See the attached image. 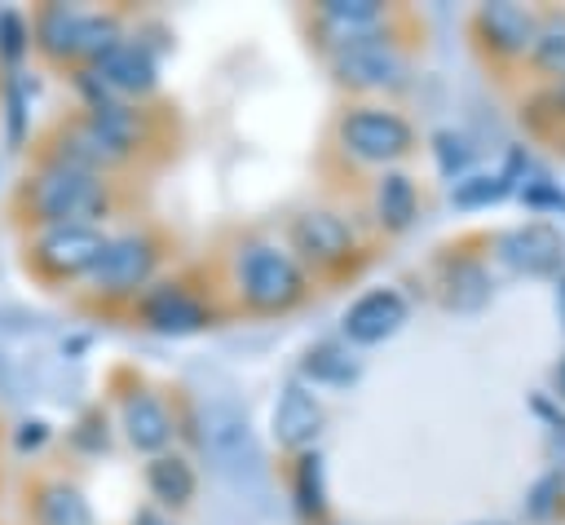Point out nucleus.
Here are the masks:
<instances>
[{
    "label": "nucleus",
    "instance_id": "nucleus-2",
    "mask_svg": "<svg viewBox=\"0 0 565 525\" xmlns=\"http://www.w3.org/2000/svg\"><path fill=\"white\" fill-rule=\"evenodd\" d=\"M238 291L252 309L278 313L305 296V274H300L296 256L282 251L278 243H247L238 251Z\"/></svg>",
    "mask_w": 565,
    "mask_h": 525
},
{
    "label": "nucleus",
    "instance_id": "nucleus-1",
    "mask_svg": "<svg viewBox=\"0 0 565 525\" xmlns=\"http://www.w3.org/2000/svg\"><path fill=\"white\" fill-rule=\"evenodd\" d=\"M26 207H31V221H40L44 229H53V225H97V216L110 212V185L93 168L49 159L35 172L31 190H26Z\"/></svg>",
    "mask_w": 565,
    "mask_h": 525
},
{
    "label": "nucleus",
    "instance_id": "nucleus-28",
    "mask_svg": "<svg viewBox=\"0 0 565 525\" xmlns=\"http://www.w3.org/2000/svg\"><path fill=\"white\" fill-rule=\"evenodd\" d=\"M22 115H26V88L22 79H13L9 84V137L13 141H22Z\"/></svg>",
    "mask_w": 565,
    "mask_h": 525
},
{
    "label": "nucleus",
    "instance_id": "nucleus-31",
    "mask_svg": "<svg viewBox=\"0 0 565 525\" xmlns=\"http://www.w3.org/2000/svg\"><path fill=\"white\" fill-rule=\"evenodd\" d=\"M132 525H172V521H168V516H159L154 507H141V512L132 516Z\"/></svg>",
    "mask_w": 565,
    "mask_h": 525
},
{
    "label": "nucleus",
    "instance_id": "nucleus-10",
    "mask_svg": "<svg viewBox=\"0 0 565 525\" xmlns=\"http://www.w3.org/2000/svg\"><path fill=\"white\" fill-rule=\"evenodd\" d=\"M291 243L313 265H335L353 251V225L327 207H309L291 221Z\"/></svg>",
    "mask_w": 565,
    "mask_h": 525
},
{
    "label": "nucleus",
    "instance_id": "nucleus-16",
    "mask_svg": "<svg viewBox=\"0 0 565 525\" xmlns=\"http://www.w3.org/2000/svg\"><path fill=\"white\" fill-rule=\"evenodd\" d=\"M477 26H481V35H486L499 53H521V49H530V40H534V18H530L521 4H512V0H490V4H481Z\"/></svg>",
    "mask_w": 565,
    "mask_h": 525
},
{
    "label": "nucleus",
    "instance_id": "nucleus-25",
    "mask_svg": "<svg viewBox=\"0 0 565 525\" xmlns=\"http://www.w3.org/2000/svg\"><path fill=\"white\" fill-rule=\"evenodd\" d=\"M296 499L305 516H322L327 512V490H322V459L318 454H300L296 463Z\"/></svg>",
    "mask_w": 565,
    "mask_h": 525
},
{
    "label": "nucleus",
    "instance_id": "nucleus-22",
    "mask_svg": "<svg viewBox=\"0 0 565 525\" xmlns=\"http://www.w3.org/2000/svg\"><path fill=\"white\" fill-rule=\"evenodd\" d=\"M380 18H384V9H380L375 0H327V4H322V22L340 26L344 40H349V35H366Z\"/></svg>",
    "mask_w": 565,
    "mask_h": 525
},
{
    "label": "nucleus",
    "instance_id": "nucleus-18",
    "mask_svg": "<svg viewBox=\"0 0 565 525\" xmlns=\"http://www.w3.org/2000/svg\"><path fill=\"white\" fill-rule=\"evenodd\" d=\"M146 485H150V494L159 499V503H168V507H185L190 499H194V468L181 459V454H154L150 463H146Z\"/></svg>",
    "mask_w": 565,
    "mask_h": 525
},
{
    "label": "nucleus",
    "instance_id": "nucleus-13",
    "mask_svg": "<svg viewBox=\"0 0 565 525\" xmlns=\"http://www.w3.org/2000/svg\"><path fill=\"white\" fill-rule=\"evenodd\" d=\"M93 75L115 93H150L154 88V57L146 53V44L119 40L93 57Z\"/></svg>",
    "mask_w": 565,
    "mask_h": 525
},
{
    "label": "nucleus",
    "instance_id": "nucleus-23",
    "mask_svg": "<svg viewBox=\"0 0 565 525\" xmlns=\"http://www.w3.org/2000/svg\"><path fill=\"white\" fill-rule=\"evenodd\" d=\"M512 190V176H508V168H499V172H472V176H463V181H455V203L459 207H481V203H494V199H503Z\"/></svg>",
    "mask_w": 565,
    "mask_h": 525
},
{
    "label": "nucleus",
    "instance_id": "nucleus-30",
    "mask_svg": "<svg viewBox=\"0 0 565 525\" xmlns=\"http://www.w3.org/2000/svg\"><path fill=\"white\" fill-rule=\"evenodd\" d=\"M79 428H88V432H75V441H79V446H88V450L106 446V419H102V415H88Z\"/></svg>",
    "mask_w": 565,
    "mask_h": 525
},
{
    "label": "nucleus",
    "instance_id": "nucleus-3",
    "mask_svg": "<svg viewBox=\"0 0 565 525\" xmlns=\"http://www.w3.org/2000/svg\"><path fill=\"white\" fill-rule=\"evenodd\" d=\"M119 22L110 13H84L71 4H44L35 13V44L66 62V57H97L110 44H119Z\"/></svg>",
    "mask_w": 565,
    "mask_h": 525
},
{
    "label": "nucleus",
    "instance_id": "nucleus-14",
    "mask_svg": "<svg viewBox=\"0 0 565 525\" xmlns=\"http://www.w3.org/2000/svg\"><path fill=\"white\" fill-rule=\"evenodd\" d=\"M124 437L132 450H146V454H159L168 441H172V415L168 406L146 393V388H132L124 397Z\"/></svg>",
    "mask_w": 565,
    "mask_h": 525
},
{
    "label": "nucleus",
    "instance_id": "nucleus-27",
    "mask_svg": "<svg viewBox=\"0 0 565 525\" xmlns=\"http://www.w3.org/2000/svg\"><path fill=\"white\" fill-rule=\"evenodd\" d=\"M437 159H441V172L455 176L468 163V141L455 137V132H437Z\"/></svg>",
    "mask_w": 565,
    "mask_h": 525
},
{
    "label": "nucleus",
    "instance_id": "nucleus-33",
    "mask_svg": "<svg viewBox=\"0 0 565 525\" xmlns=\"http://www.w3.org/2000/svg\"><path fill=\"white\" fill-rule=\"evenodd\" d=\"M556 388H561V393H565V362H561V366H556Z\"/></svg>",
    "mask_w": 565,
    "mask_h": 525
},
{
    "label": "nucleus",
    "instance_id": "nucleus-29",
    "mask_svg": "<svg viewBox=\"0 0 565 525\" xmlns=\"http://www.w3.org/2000/svg\"><path fill=\"white\" fill-rule=\"evenodd\" d=\"M49 441V424L44 419H26L22 428H18V450H35V446H44Z\"/></svg>",
    "mask_w": 565,
    "mask_h": 525
},
{
    "label": "nucleus",
    "instance_id": "nucleus-6",
    "mask_svg": "<svg viewBox=\"0 0 565 525\" xmlns=\"http://www.w3.org/2000/svg\"><path fill=\"white\" fill-rule=\"evenodd\" d=\"M331 66H335V79L353 88H397L406 75L402 53L380 35H349L331 53Z\"/></svg>",
    "mask_w": 565,
    "mask_h": 525
},
{
    "label": "nucleus",
    "instance_id": "nucleus-15",
    "mask_svg": "<svg viewBox=\"0 0 565 525\" xmlns=\"http://www.w3.org/2000/svg\"><path fill=\"white\" fill-rule=\"evenodd\" d=\"M203 446H207V454L221 459L225 468L243 463V454L252 459V437H247V419H243V410L230 406V401L207 406V415H203Z\"/></svg>",
    "mask_w": 565,
    "mask_h": 525
},
{
    "label": "nucleus",
    "instance_id": "nucleus-12",
    "mask_svg": "<svg viewBox=\"0 0 565 525\" xmlns=\"http://www.w3.org/2000/svg\"><path fill=\"white\" fill-rule=\"evenodd\" d=\"M322 432V401L305 384H287L274 401V441L282 450H309Z\"/></svg>",
    "mask_w": 565,
    "mask_h": 525
},
{
    "label": "nucleus",
    "instance_id": "nucleus-7",
    "mask_svg": "<svg viewBox=\"0 0 565 525\" xmlns=\"http://www.w3.org/2000/svg\"><path fill=\"white\" fill-rule=\"evenodd\" d=\"M154 260H159V251L146 234H115V238H106V247L93 265V287L106 296H128L150 282Z\"/></svg>",
    "mask_w": 565,
    "mask_h": 525
},
{
    "label": "nucleus",
    "instance_id": "nucleus-20",
    "mask_svg": "<svg viewBox=\"0 0 565 525\" xmlns=\"http://www.w3.org/2000/svg\"><path fill=\"white\" fill-rule=\"evenodd\" d=\"M358 371H362V362L340 344H318V349L305 353V375L313 384H335L340 388V384H353Z\"/></svg>",
    "mask_w": 565,
    "mask_h": 525
},
{
    "label": "nucleus",
    "instance_id": "nucleus-11",
    "mask_svg": "<svg viewBox=\"0 0 565 525\" xmlns=\"http://www.w3.org/2000/svg\"><path fill=\"white\" fill-rule=\"evenodd\" d=\"M402 322H406V296L393 291V287H375V291L358 296V300L344 309V335H349L353 344H380V340H388Z\"/></svg>",
    "mask_w": 565,
    "mask_h": 525
},
{
    "label": "nucleus",
    "instance_id": "nucleus-8",
    "mask_svg": "<svg viewBox=\"0 0 565 525\" xmlns=\"http://www.w3.org/2000/svg\"><path fill=\"white\" fill-rule=\"evenodd\" d=\"M499 256L503 265H512L516 274H530V278H552L561 274V260H565V243L561 234L547 225V221H530V225H516L499 238Z\"/></svg>",
    "mask_w": 565,
    "mask_h": 525
},
{
    "label": "nucleus",
    "instance_id": "nucleus-9",
    "mask_svg": "<svg viewBox=\"0 0 565 525\" xmlns=\"http://www.w3.org/2000/svg\"><path fill=\"white\" fill-rule=\"evenodd\" d=\"M137 313H141V322H146L150 331H159V335H194V331L207 326V304H203L194 291H185L181 282H159V287H150V291L141 296V304H137Z\"/></svg>",
    "mask_w": 565,
    "mask_h": 525
},
{
    "label": "nucleus",
    "instance_id": "nucleus-17",
    "mask_svg": "<svg viewBox=\"0 0 565 525\" xmlns=\"http://www.w3.org/2000/svg\"><path fill=\"white\" fill-rule=\"evenodd\" d=\"M31 512H35V525H93V507L88 499L79 494V485L71 481H40L35 494H31Z\"/></svg>",
    "mask_w": 565,
    "mask_h": 525
},
{
    "label": "nucleus",
    "instance_id": "nucleus-34",
    "mask_svg": "<svg viewBox=\"0 0 565 525\" xmlns=\"http://www.w3.org/2000/svg\"><path fill=\"white\" fill-rule=\"evenodd\" d=\"M472 525H503V521H472Z\"/></svg>",
    "mask_w": 565,
    "mask_h": 525
},
{
    "label": "nucleus",
    "instance_id": "nucleus-32",
    "mask_svg": "<svg viewBox=\"0 0 565 525\" xmlns=\"http://www.w3.org/2000/svg\"><path fill=\"white\" fill-rule=\"evenodd\" d=\"M556 309H561V322H565V274H561V282H556Z\"/></svg>",
    "mask_w": 565,
    "mask_h": 525
},
{
    "label": "nucleus",
    "instance_id": "nucleus-21",
    "mask_svg": "<svg viewBox=\"0 0 565 525\" xmlns=\"http://www.w3.org/2000/svg\"><path fill=\"white\" fill-rule=\"evenodd\" d=\"M375 207H380V221H384L388 229L411 225V216H415V185H411L402 172H388V176L380 181V190H375Z\"/></svg>",
    "mask_w": 565,
    "mask_h": 525
},
{
    "label": "nucleus",
    "instance_id": "nucleus-5",
    "mask_svg": "<svg viewBox=\"0 0 565 525\" xmlns=\"http://www.w3.org/2000/svg\"><path fill=\"white\" fill-rule=\"evenodd\" d=\"M340 141L349 154L366 159V163H388V159H402L411 146H415V132L402 115L393 110H380V106H358L340 119Z\"/></svg>",
    "mask_w": 565,
    "mask_h": 525
},
{
    "label": "nucleus",
    "instance_id": "nucleus-24",
    "mask_svg": "<svg viewBox=\"0 0 565 525\" xmlns=\"http://www.w3.org/2000/svg\"><path fill=\"white\" fill-rule=\"evenodd\" d=\"M530 49H534V62H539L543 71L565 75V13H547L543 26H534Z\"/></svg>",
    "mask_w": 565,
    "mask_h": 525
},
{
    "label": "nucleus",
    "instance_id": "nucleus-4",
    "mask_svg": "<svg viewBox=\"0 0 565 525\" xmlns=\"http://www.w3.org/2000/svg\"><path fill=\"white\" fill-rule=\"evenodd\" d=\"M106 247V234L97 225H53L40 229L31 243V265L49 282H66L79 274H93L97 256Z\"/></svg>",
    "mask_w": 565,
    "mask_h": 525
},
{
    "label": "nucleus",
    "instance_id": "nucleus-26",
    "mask_svg": "<svg viewBox=\"0 0 565 525\" xmlns=\"http://www.w3.org/2000/svg\"><path fill=\"white\" fill-rule=\"evenodd\" d=\"M26 44H31V26L22 22V13L0 9V57L4 62H18L26 53Z\"/></svg>",
    "mask_w": 565,
    "mask_h": 525
},
{
    "label": "nucleus",
    "instance_id": "nucleus-19",
    "mask_svg": "<svg viewBox=\"0 0 565 525\" xmlns=\"http://www.w3.org/2000/svg\"><path fill=\"white\" fill-rule=\"evenodd\" d=\"M441 296H446V304L450 309H481L486 300H490V274L477 265V260H468V256H459V260H450L446 265V278H441Z\"/></svg>",
    "mask_w": 565,
    "mask_h": 525
}]
</instances>
